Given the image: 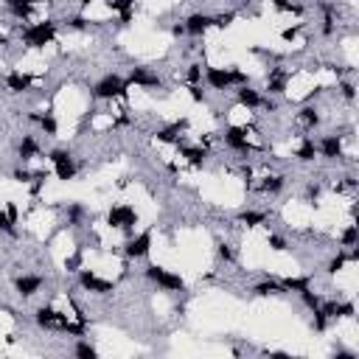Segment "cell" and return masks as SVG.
Listing matches in <instances>:
<instances>
[{"label":"cell","instance_id":"cell-1","mask_svg":"<svg viewBox=\"0 0 359 359\" xmlns=\"http://www.w3.org/2000/svg\"><path fill=\"white\" fill-rule=\"evenodd\" d=\"M53 34H56V26H53L51 20H45V23H37V26L26 28V31H23V43L31 45V48H43L53 39Z\"/></svg>","mask_w":359,"mask_h":359},{"label":"cell","instance_id":"cell-2","mask_svg":"<svg viewBox=\"0 0 359 359\" xmlns=\"http://www.w3.org/2000/svg\"><path fill=\"white\" fill-rule=\"evenodd\" d=\"M124 90H127V82L112 73L95 85V98H118V95H124Z\"/></svg>","mask_w":359,"mask_h":359},{"label":"cell","instance_id":"cell-3","mask_svg":"<svg viewBox=\"0 0 359 359\" xmlns=\"http://www.w3.org/2000/svg\"><path fill=\"white\" fill-rule=\"evenodd\" d=\"M146 275L154 281V284L163 286V289H183V278L174 275V272H169V269H163V267H149Z\"/></svg>","mask_w":359,"mask_h":359},{"label":"cell","instance_id":"cell-4","mask_svg":"<svg viewBox=\"0 0 359 359\" xmlns=\"http://www.w3.org/2000/svg\"><path fill=\"white\" fill-rule=\"evenodd\" d=\"M37 323H39V326H43V328H53V331H65V328H68V317H65V314H59V312H53V309H39V312H37Z\"/></svg>","mask_w":359,"mask_h":359},{"label":"cell","instance_id":"cell-5","mask_svg":"<svg viewBox=\"0 0 359 359\" xmlns=\"http://www.w3.org/2000/svg\"><path fill=\"white\" fill-rule=\"evenodd\" d=\"M51 163L56 166V177L59 180H70L76 174V166H73V160H70V154L68 152H51Z\"/></svg>","mask_w":359,"mask_h":359},{"label":"cell","instance_id":"cell-6","mask_svg":"<svg viewBox=\"0 0 359 359\" xmlns=\"http://www.w3.org/2000/svg\"><path fill=\"white\" fill-rule=\"evenodd\" d=\"M135 211L132 208H112L110 213H107V222L112 227H124V230H129V227L135 225Z\"/></svg>","mask_w":359,"mask_h":359},{"label":"cell","instance_id":"cell-7","mask_svg":"<svg viewBox=\"0 0 359 359\" xmlns=\"http://www.w3.org/2000/svg\"><path fill=\"white\" fill-rule=\"evenodd\" d=\"M149 247H152V233H141L137 238H132L127 244V255L129 258H143L149 253Z\"/></svg>","mask_w":359,"mask_h":359},{"label":"cell","instance_id":"cell-8","mask_svg":"<svg viewBox=\"0 0 359 359\" xmlns=\"http://www.w3.org/2000/svg\"><path fill=\"white\" fill-rule=\"evenodd\" d=\"M82 286L90 292H98V295H107V292H112V284L110 281H101L95 272H82Z\"/></svg>","mask_w":359,"mask_h":359},{"label":"cell","instance_id":"cell-9","mask_svg":"<svg viewBox=\"0 0 359 359\" xmlns=\"http://www.w3.org/2000/svg\"><path fill=\"white\" fill-rule=\"evenodd\" d=\"M225 143L227 146H233V149H238V152H250V143H247V137H244V129H238V127H230L225 132Z\"/></svg>","mask_w":359,"mask_h":359},{"label":"cell","instance_id":"cell-10","mask_svg":"<svg viewBox=\"0 0 359 359\" xmlns=\"http://www.w3.org/2000/svg\"><path fill=\"white\" fill-rule=\"evenodd\" d=\"M205 79H208V85H211V87H216V90L230 87V73H227V70L208 68V70H205Z\"/></svg>","mask_w":359,"mask_h":359},{"label":"cell","instance_id":"cell-11","mask_svg":"<svg viewBox=\"0 0 359 359\" xmlns=\"http://www.w3.org/2000/svg\"><path fill=\"white\" fill-rule=\"evenodd\" d=\"M211 23H213V20H211V17H205V14H191L188 20H185V31L196 37V34H205Z\"/></svg>","mask_w":359,"mask_h":359},{"label":"cell","instance_id":"cell-12","mask_svg":"<svg viewBox=\"0 0 359 359\" xmlns=\"http://www.w3.org/2000/svg\"><path fill=\"white\" fill-rule=\"evenodd\" d=\"M39 286H43V278H37V275H23V278L17 281V292H20L23 297H31Z\"/></svg>","mask_w":359,"mask_h":359},{"label":"cell","instance_id":"cell-13","mask_svg":"<svg viewBox=\"0 0 359 359\" xmlns=\"http://www.w3.org/2000/svg\"><path fill=\"white\" fill-rule=\"evenodd\" d=\"M129 85L157 87V85H160V79H157V76H152V73H146V70H143V68H135L132 73H129Z\"/></svg>","mask_w":359,"mask_h":359},{"label":"cell","instance_id":"cell-14","mask_svg":"<svg viewBox=\"0 0 359 359\" xmlns=\"http://www.w3.org/2000/svg\"><path fill=\"white\" fill-rule=\"evenodd\" d=\"M320 152L326 154V157H340V152H343V141H340L337 135H328V137H323V143H320Z\"/></svg>","mask_w":359,"mask_h":359},{"label":"cell","instance_id":"cell-15","mask_svg":"<svg viewBox=\"0 0 359 359\" xmlns=\"http://www.w3.org/2000/svg\"><path fill=\"white\" fill-rule=\"evenodd\" d=\"M323 312L328 317H348V314H354V306L351 303H326Z\"/></svg>","mask_w":359,"mask_h":359},{"label":"cell","instance_id":"cell-16","mask_svg":"<svg viewBox=\"0 0 359 359\" xmlns=\"http://www.w3.org/2000/svg\"><path fill=\"white\" fill-rule=\"evenodd\" d=\"M6 85H9V90H14V93H23V90L31 87V79L23 76V73H11L9 79H6Z\"/></svg>","mask_w":359,"mask_h":359},{"label":"cell","instance_id":"cell-17","mask_svg":"<svg viewBox=\"0 0 359 359\" xmlns=\"http://www.w3.org/2000/svg\"><path fill=\"white\" fill-rule=\"evenodd\" d=\"M238 101H242L244 107H261V95L255 93V90H250V87L238 90Z\"/></svg>","mask_w":359,"mask_h":359},{"label":"cell","instance_id":"cell-18","mask_svg":"<svg viewBox=\"0 0 359 359\" xmlns=\"http://www.w3.org/2000/svg\"><path fill=\"white\" fill-rule=\"evenodd\" d=\"M278 292H284V286L275 284V281H264V284L255 286V295H261V297H267V295H278Z\"/></svg>","mask_w":359,"mask_h":359},{"label":"cell","instance_id":"cell-19","mask_svg":"<svg viewBox=\"0 0 359 359\" xmlns=\"http://www.w3.org/2000/svg\"><path fill=\"white\" fill-rule=\"evenodd\" d=\"M281 286L289 292H303V289H309V278H286V281H281Z\"/></svg>","mask_w":359,"mask_h":359},{"label":"cell","instance_id":"cell-20","mask_svg":"<svg viewBox=\"0 0 359 359\" xmlns=\"http://www.w3.org/2000/svg\"><path fill=\"white\" fill-rule=\"evenodd\" d=\"M314 154H317V146H314V141H303L301 143V149H297V157L303 160V163H306V160H314Z\"/></svg>","mask_w":359,"mask_h":359},{"label":"cell","instance_id":"cell-21","mask_svg":"<svg viewBox=\"0 0 359 359\" xmlns=\"http://www.w3.org/2000/svg\"><path fill=\"white\" fill-rule=\"evenodd\" d=\"M286 79H289L286 73H272V76H269V93H284V90H286Z\"/></svg>","mask_w":359,"mask_h":359},{"label":"cell","instance_id":"cell-22","mask_svg":"<svg viewBox=\"0 0 359 359\" xmlns=\"http://www.w3.org/2000/svg\"><path fill=\"white\" fill-rule=\"evenodd\" d=\"M34 154H37V141H34V137H23V143H20V157L28 160V157H34Z\"/></svg>","mask_w":359,"mask_h":359},{"label":"cell","instance_id":"cell-23","mask_svg":"<svg viewBox=\"0 0 359 359\" xmlns=\"http://www.w3.org/2000/svg\"><path fill=\"white\" fill-rule=\"evenodd\" d=\"M183 127H185V121H180V124H174L171 129H163V132H157V137H160V141H166V143H174V141H177V132H180Z\"/></svg>","mask_w":359,"mask_h":359},{"label":"cell","instance_id":"cell-24","mask_svg":"<svg viewBox=\"0 0 359 359\" xmlns=\"http://www.w3.org/2000/svg\"><path fill=\"white\" fill-rule=\"evenodd\" d=\"M183 154L188 157V163H194V166H202V160H205V152H202V149H183Z\"/></svg>","mask_w":359,"mask_h":359},{"label":"cell","instance_id":"cell-25","mask_svg":"<svg viewBox=\"0 0 359 359\" xmlns=\"http://www.w3.org/2000/svg\"><path fill=\"white\" fill-rule=\"evenodd\" d=\"M301 121L306 124V127H314V124L320 121V115H317V110H312V107H306V110H301Z\"/></svg>","mask_w":359,"mask_h":359},{"label":"cell","instance_id":"cell-26","mask_svg":"<svg viewBox=\"0 0 359 359\" xmlns=\"http://www.w3.org/2000/svg\"><path fill=\"white\" fill-rule=\"evenodd\" d=\"M242 222L247 225V227H255V225H261V222H264V213H255V211L242 213Z\"/></svg>","mask_w":359,"mask_h":359},{"label":"cell","instance_id":"cell-27","mask_svg":"<svg viewBox=\"0 0 359 359\" xmlns=\"http://www.w3.org/2000/svg\"><path fill=\"white\" fill-rule=\"evenodd\" d=\"M9 9H11V14H14V17H28V14H31V3H11Z\"/></svg>","mask_w":359,"mask_h":359},{"label":"cell","instance_id":"cell-28","mask_svg":"<svg viewBox=\"0 0 359 359\" xmlns=\"http://www.w3.org/2000/svg\"><path fill=\"white\" fill-rule=\"evenodd\" d=\"M76 356H82V359H95V348H93V345H87V343H79V345H76Z\"/></svg>","mask_w":359,"mask_h":359},{"label":"cell","instance_id":"cell-29","mask_svg":"<svg viewBox=\"0 0 359 359\" xmlns=\"http://www.w3.org/2000/svg\"><path fill=\"white\" fill-rule=\"evenodd\" d=\"M301 295H303V303H306L309 309H320V297H317L312 289H303Z\"/></svg>","mask_w":359,"mask_h":359},{"label":"cell","instance_id":"cell-30","mask_svg":"<svg viewBox=\"0 0 359 359\" xmlns=\"http://www.w3.org/2000/svg\"><path fill=\"white\" fill-rule=\"evenodd\" d=\"M284 188V177H269L264 183V191H269V194H275V191Z\"/></svg>","mask_w":359,"mask_h":359},{"label":"cell","instance_id":"cell-31","mask_svg":"<svg viewBox=\"0 0 359 359\" xmlns=\"http://www.w3.org/2000/svg\"><path fill=\"white\" fill-rule=\"evenodd\" d=\"M326 323H328V314L323 312V309H314V328H317V331H323Z\"/></svg>","mask_w":359,"mask_h":359},{"label":"cell","instance_id":"cell-32","mask_svg":"<svg viewBox=\"0 0 359 359\" xmlns=\"http://www.w3.org/2000/svg\"><path fill=\"white\" fill-rule=\"evenodd\" d=\"M132 3H135V0H110V6L115 11H121V14H124V11H132Z\"/></svg>","mask_w":359,"mask_h":359},{"label":"cell","instance_id":"cell-33","mask_svg":"<svg viewBox=\"0 0 359 359\" xmlns=\"http://www.w3.org/2000/svg\"><path fill=\"white\" fill-rule=\"evenodd\" d=\"M39 124H43V129L48 135H56V121H53L51 115H43V118H39Z\"/></svg>","mask_w":359,"mask_h":359},{"label":"cell","instance_id":"cell-34","mask_svg":"<svg viewBox=\"0 0 359 359\" xmlns=\"http://www.w3.org/2000/svg\"><path fill=\"white\" fill-rule=\"evenodd\" d=\"M11 225H14V222L9 219V213L0 211V230H6V233H11V236H14V227H11Z\"/></svg>","mask_w":359,"mask_h":359},{"label":"cell","instance_id":"cell-35","mask_svg":"<svg viewBox=\"0 0 359 359\" xmlns=\"http://www.w3.org/2000/svg\"><path fill=\"white\" fill-rule=\"evenodd\" d=\"M356 238H359V233H356V227H348V230L343 233V244H356Z\"/></svg>","mask_w":359,"mask_h":359},{"label":"cell","instance_id":"cell-36","mask_svg":"<svg viewBox=\"0 0 359 359\" xmlns=\"http://www.w3.org/2000/svg\"><path fill=\"white\" fill-rule=\"evenodd\" d=\"M233 17H236V14H233V11H227V14H219L216 20H213V23H216L219 28H227V26H230V23H233Z\"/></svg>","mask_w":359,"mask_h":359},{"label":"cell","instance_id":"cell-37","mask_svg":"<svg viewBox=\"0 0 359 359\" xmlns=\"http://www.w3.org/2000/svg\"><path fill=\"white\" fill-rule=\"evenodd\" d=\"M200 79H202V70H200V65H191V68H188V82H191V85H196Z\"/></svg>","mask_w":359,"mask_h":359},{"label":"cell","instance_id":"cell-38","mask_svg":"<svg viewBox=\"0 0 359 359\" xmlns=\"http://www.w3.org/2000/svg\"><path fill=\"white\" fill-rule=\"evenodd\" d=\"M343 264H345V255H337V258H331V264H328V272H340L343 269Z\"/></svg>","mask_w":359,"mask_h":359},{"label":"cell","instance_id":"cell-39","mask_svg":"<svg viewBox=\"0 0 359 359\" xmlns=\"http://www.w3.org/2000/svg\"><path fill=\"white\" fill-rule=\"evenodd\" d=\"M244 82L247 79H244L242 70H230V85H244Z\"/></svg>","mask_w":359,"mask_h":359},{"label":"cell","instance_id":"cell-40","mask_svg":"<svg viewBox=\"0 0 359 359\" xmlns=\"http://www.w3.org/2000/svg\"><path fill=\"white\" fill-rule=\"evenodd\" d=\"M269 247H272V250H284L286 242H284L281 236H269Z\"/></svg>","mask_w":359,"mask_h":359},{"label":"cell","instance_id":"cell-41","mask_svg":"<svg viewBox=\"0 0 359 359\" xmlns=\"http://www.w3.org/2000/svg\"><path fill=\"white\" fill-rule=\"evenodd\" d=\"M14 180H20V183H28V180H31V174H28L26 169H17V171H14Z\"/></svg>","mask_w":359,"mask_h":359},{"label":"cell","instance_id":"cell-42","mask_svg":"<svg viewBox=\"0 0 359 359\" xmlns=\"http://www.w3.org/2000/svg\"><path fill=\"white\" fill-rule=\"evenodd\" d=\"M219 255H222L225 261H230V258H233V253H230V247H227V244H219Z\"/></svg>","mask_w":359,"mask_h":359},{"label":"cell","instance_id":"cell-43","mask_svg":"<svg viewBox=\"0 0 359 359\" xmlns=\"http://www.w3.org/2000/svg\"><path fill=\"white\" fill-rule=\"evenodd\" d=\"M191 98H194V101H205V93H202L200 87H191Z\"/></svg>","mask_w":359,"mask_h":359},{"label":"cell","instance_id":"cell-44","mask_svg":"<svg viewBox=\"0 0 359 359\" xmlns=\"http://www.w3.org/2000/svg\"><path fill=\"white\" fill-rule=\"evenodd\" d=\"M272 3L278 6L281 11H292V3H289V0H272Z\"/></svg>","mask_w":359,"mask_h":359},{"label":"cell","instance_id":"cell-45","mask_svg":"<svg viewBox=\"0 0 359 359\" xmlns=\"http://www.w3.org/2000/svg\"><path fill=\"white\" fill-rule=\"evenodd\" d=\"M343 95H345V98H354V95H356L354 85H343Z\"/></svg>","mask_w":359,"mask_h":359},{"label":"cell","instance_id":"cell-46","mask_svg":"<svg viewBox=\"0 0 359 359\" xmlns=\"http://www.w3.org/2000/svg\"><path fill=\"white\" fill-rule=\"evenodd\" d=\"M85 23L87 20H82V17H73V20H70V28H85Z\"/></svg>","mask_w":359,"mask_h":359},{"label":"cell","instance_id":"cell-47","mask_svg":"<svg viewBox=\"0 0 359 359\" xmlns=\"http://www.w3.org/2000/svg\"><path fill=\"white\" fill-rule=\"evenodd\" d=\"M6 213H9V219H11V222H17V208H14V205H9V208H6Z\"/></svg>","mask_w":359,"mask_h":359},{"label":"cell","instance_id":"cell-48","mask_svg":"<svg viewBox=\"0 0 359 359\" xmlns=\"http://www.w3.org/2000/svg\"><path fill=\"white\" fill-rule=\"evenodd\" d=\"M79 216H82V208L73 205V208H70V219H79Z\"/></svg>","mask_w":359,"mask_h":359},{"label":"cell","instance_id":"cell-49","mask_svg":"<svg viewBox=\"0 0 359 359\" xmlns=\"http://www.w3.org/2000/svg\"><path fill=\"white\" fill-rule=\"evenodd\" d=\"M295 34H297V28H286V31H284V39H295Z\"/></svg>","mask_w":359,"mask_h":359},{"label":"cell","instance_id":"cell-50","mask_svg":"<svg viewBox=\"0 0 359 359\" xmlns=\"http://www.w3.org/2000/svg\"><path fill=\"white\" fill-rule=\"evenodd\" d=\"M6 3L11 6V3H34V0H6Z\"/></svg>","mask_w":359,"mask_h":359},{"label":"cell","instance_id":"cell-51","mask_svg":"<svg viewBox=\"0 0 359 359\" xmlns=\"http://www.w3.org/2000/svg\"><path fill=\"white\" fill-rule=\"evenodd\" d=\"M82 3H93V0H82Z\"/></svg>","mask_w":359,"mask_h":359}]
</instances>
